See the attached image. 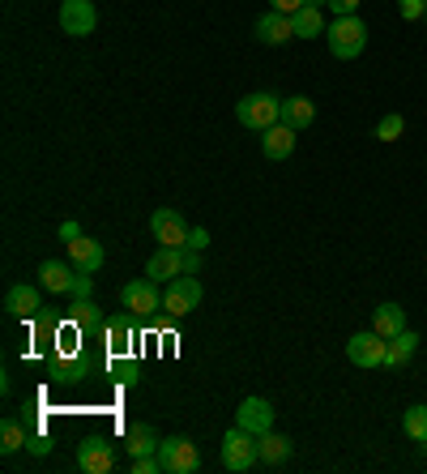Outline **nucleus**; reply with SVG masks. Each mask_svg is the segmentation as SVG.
Segmentation results:
<instances>
[{
	"label": "nucleus",
	"mask_w": 427,
	"mask_h": 474,
	"mask_svg": "<svg viewBox=\"0 0 427 474\" xmlns=\"http://www.w3.org/2000/svg\"><path fill=\"white\" fill-rule=\"evenodd\" d=\"M325 39H329V51L338 60H359L363 48H368V22L359 14H346V17H333L325 26Z\"/></svg>",
	"instance_id": "f257e3e1"
},
{
	"label": "nucleus",
	"mask_w": 427,
	"mask_h": 474,
	"mask_svg": "<svg viewBox=\"0 0 427 474\" xmlns=\"http://www.w3.org/2000/svg\"><path fill=\"white\" fill-rule=\"evenodd\" d=\"M235 115H240V124L252 132H265L274 129L282 120V98L265 95V90H257V95H244L240 103H235Z\"/></svg>",
	"instance_id": "f03ea898"
},
{
	"label": "nucleus",
	"mask_w": 427,
	"mask_h": 474,
	"mask_svg": "<svg viewBox=\"0 0 427 474\" xmlns=\"http://www.w3.org/2000/svg\"><path fill=\"white\" fill-rule=\"evenodd\" d=\"M257 461H261V453H257V436L235 424L227 436H223V466L235 470V474H244V470H252Z\"/></svg>",
	"instance_id": "7ed1b4c3"
},
{
	"label": "nucleus",
	"mask_w": 427,
	"mask_h": 474,
	"mask_svg": "<svg viewBox=\"0 0 427 474\" xmlns=\"http://www.w3.org/2000/svg\"><path fill=\"white\" fill-rule=\"evenodd\" d=\"M159 461H163L167 474H193L201 466V449L197 441H188V436H167L159 444Z\"/></svg>",
	"instance_id": "20e7f679"
},
{
	"label": "nucleus",
	"mask_w": 427,
	"mask_h": 474,
	"mask_svg": "<svg viewBox=\"0 0 427 474\" xmlns=\"http://www.w3.org/2000/svg\"><path fill=\"white\" fill-rule=\"evenodd\" d=\"M201 299H205V291H201L197 274H180L176 282H167L163 308L171 312V316H188V312H197V308H201Z\"/></svg>",
	"instance_id": "39448f33"
},
{
	"label": "nucleus",
	"mask_w": 427,
	"mask_h": 474,
	"mask_svg": "<svg viewBox=\"0 0 427 474\" xmlns=\"http://www.w3.org/2000/svg\"><path fill=\"white\" fill-rule=\"evenodd\" d=\"M385 351H389V338H380L377 329H363L346 342V360L355 368H385Z\"/></svg>",
	"instance_id": "423d86ee"
},
{
	"label": "nucleus",
	"mask_w": 427,
	"mask_h": 474,
	"mask_svg": "<svg viewBox=\"0 0 427 474\" xmlns=\"http://www.w3.org/2000/svg\"><path fill=\"white\" fill-rule=\"evenodd\" d=\"M95 26H99L95 0H60V31L65 34L86 39V34H95Z\"/></svg>",
	"instance_id": "0eeeda50"
},
{
	"label": "nucleus",
	"mask_w": 427,
	"mask_h": 474,
	"mask_svg": "<svg viewBox=\"0 0 427 474\" xmlns=\"http://www.w3.org/2000/svg\"><path fill=\"white\" fill-rule=\"evenodd\" d=\"M120 299H124V308H129L132 316H154V312L163 308V295H159V282H154V278L124 282Z\"/></svg>",
	"instance_id": "6e6552de"
},
{
	"label": "nucleus",
	"mask_w": 427,
	"mask_h": 474,
	"mask_svg": "<svg viewBox=\"0 0 427 474\" xmlns=\"http://www.w3.org/2000/svg\"><path fill=\"white\" fill-rule=\"evenodd\" d=\"M77 466H82L86 474H107L115 466V449L103 436H86L82 444H77Z\"/></svg>",
	"instance_id": "1a4fd4ad"
},
{
	"label": "nucleus",
	"mask_w": 427,
	"mask_h": 474,
	"mask_svg": "<svg viewBox=\"0 0 427 474\" xmlns=\"http://www.w3.org/2000/svg\"><path fill=\"white\" fill-rule=\"evenodd\" d=\"M68 321L82 329V338H95L99 342L103 333H107V316L99 312V304L90 299V295H82V299H73V312H68Z\"/></svg>",
	"instance_id": "9d476101"
},
{
	"label": "nucleus",
	"mask_w": 427,
	"mask_h": 474,
	"mask_svg": "<svg viewBox=\"0 0 427 474\" xmlns=\"http://www.w3.org/2000/svg\"><path fill=\"white\" fill-rule=\"evenodd\" d=\"M150 231H154V240H159L163 248H184L188 244V227H184V218L176 210H154Z\"/></svg>",
	"instance_id": "9b49d317"
},
{
	"label": "nucleus",
	"mask_w": 427,
	"mask_h": 474,
	"mask_svg": "<svg viewBox=\"0 0 427 474\" xmlns=\"http://www.w3.org/2000/svg\"><path fill=\"white\" fill-rule=\"evenodd\" d=\"M257 39H261L265 48H282L286 39H295V22H291V14H278V9L261 14L257 17Z\"/></svg>",
	"instance_id": "f8f14e48"
},
{
	"label": "nucleus",
	"mask_w": 427,
	"mask_h": 474,
	"mask_svg": "<svg viewBox=\"0 0 427 474\" xmlns=\"http://www.w3.org/2000/svg\"><path fill=\"white\" fill-rule=\"evenodd\" d=\"M235 424L244 427V432H252V436H261V432L274 427V406L265 397H244L240 410H235Z\"/></svg>",
	"instance_id": "ddd939ff"
},
{
	"label": "nucleus",
	"mask_w": 427,
	"mask_h": 474,
	"mask_svg": "<svg viewBox=\"0 0 427 474\" xmlns=\"http://www.w3.org/2000/svg\"><path fill=\"white\" fill-rule=\"evenodd\" d=\"M68 261H73V269H82V274H99L103 269V261H107V257H103V244L99 240H90V235H77V240H68Z\"/></svg>",
	"instance_id": "4468645a"
},
{
	"label": "nucleus",
	"mask_w": 427,
	"mask_h": 474,
	"mask_svg": "<svg viewBox=\"0 0 427 474\" xmlns=\"http://www.w3.org/2000/svg\"><path fill=\"white\" fill-rule=\"evenodd\" d=\"M180 274H184V248H163V244H159V252L146 261V278L176 282Z\"/></svg>",
	"instance_id": "2eb2a0df"
},
{
	"label": "nucleus",
	"mask_w": 427,
	"mask_h": 474,
	"mask_svg": "<svg viewBox=\"0 0 427 474\" xmlns=\"http://www.w3.org/2000/svg\"><path fill=\"white\" fill-rule=\"evenodd\" d=\"M257 453H261V466H286L291 461V453H295V444H291V436H282V432H261L257 436Z\"/></svg>",
	"instance_id": "dca6fc26"
},
{
	"label": "nucleus",
	"mask_w": 427,
	"mask_h": 474,
	"mask_svg": "<svg viewBox=\"0 0 427 474\" xmlns=\"http://www.w3.org/2000/svg\"><path fill=\"white\" fill-rule=\"evenodd\" d=\"M295 137L299 129H291V124H274V129H265L261 132V150H265V159H274V163H282V159H291V150H295Z\"/></svg>",
	"instance_id": "f3484780"
},
{
	"label": "nucleus",
	"mask_w": 427,
	"mask_h": 474,
	"mask_svg": "<svg viewBox=\"0 0 427 474\" xmlns=\"http://www.w3.org/2000/svg\"><path fill=\"white\" fill-rule=\"evenodd\" d=\"M5 308H9V316H17V321H31V316H39V287H26V282L9 287V295H5Z\"/></svg>",
	"instance_id": "a211bd4d"
},
{
	"label": "nucleus",
	"mask_w": 427,
	"mask_h": 474,
	"mask_svg": "<svg viewBox=\"0 0 427 474\" xmlns=\"http://www.w3.org/2000/svg\"><path fill=\"white\" fill-rule=\"evenodd\" d=\"M73 278H77V269H68V265H60V261H43V265H39V287H43V291L68 295V291H73Z\"/></svg>",
	"instance_id": "6ab92c4d"
},
{
	"label": "nucleus",
	"mask_w": 427,
	"mask_h": 474,
	"mask_svg": "<svg viewBox=\"0 0 427 474\" xmlns=\"http://www.w3.org/2000/svg\"><path fill=\"white\" fill-rule=\"evenodd\" d=\"M419 333L414 329H402L397 338H389V351H385V368H402V363H411L414 360V351H419Z\"/></svg>",
	"instance_id": "aec40b11"
},
{
	"label": "nucleus",
	"mask_w": 427,
	"mask_h": 474,
	"mask_svg": "<svg viewBox=\"0 0 427 474\" xmlns=\"http://www.w3.org/2000/svg\"><path fill=\"white\" fill-rule=\"evenodd\" d=\"M316 120V103L313 98H304V95H295V98H282V124H291V129H308Z\"/></svg>",
	"instance_id": "412c9836"
},
{
	"label": "nucleus",
	"mask_w": 427,
	"mask_h": 474,
	"mask_svg": "<svg viewBox=\"0 0 427 474\" xmlns=\"http://www.w3.org/2000/svg\"><path fill=\"white\" fill-rule=\"evenodd\" d=\"M372 329H377L380 338H397L402 329H406V308L402 304H380L372 312Z\"/></svg>",
	"instance_id": "4be33fe9"
},
{
	"label": "nucleus",
	"mask_w": 427,
	"mask_h": 474,
	"mask_svg": "<svg viewBox=\"0 0 427 474\" xmlns=\"http://www.w3.org/2000/svg\"><path fill=\"white\" fill-rule=\"evenodd\" d=\"M124 441H129V458H150V453H159L163 436H159L150 424H132Z\"/></svg>",
	"instance_id": "5701e85b"
},
{
	"label": "nucleus",
	"mask_w": 427,
	"mask_h": 474,
	"mask_svg": "<svg viewBox=\"0 0 427 474\" xmlns=\"http://www.w3.org/2000/svg\"><path fill=\"white\" fill-rule=\"evenodd\" d=\"M103 342L112 346V355H124L132 342V321L129 312H120V316H107V333H103Z\"/></svg>",
	"instance_id": "b1692460"
},
{
	"label": "nucleus",
	"mask_w": 427,
	"mask_h": 474,
	"mask_svg": "<svg viewBox=\"0 0 427 474\" xmlns=\"http://www.w3.org/2000/svg\"><path fill=\"white\" fill-rule=\"evenodd\" d=\"M26 441H31V427L22 424L17 415H5V419H0V449H5V453H17V449H26Z\"/></svg>",
	"instance_id": "393cba45"
},
{
	"label": "nucleus",
	"mask_w": 427,
	"mask_h": 474,
	"mask_svg": "<svg viewBox=\"0 0 427 474\" xmlns=\"http://www.w3.org/2000/svg\"><path fill=\"white\" fill-rule=\"evenodd\" d=\"M291 22H295V39H316V34H325V17H321V9H313V5H304Z\"/></svg>",
	"instance_id": "a878e982"
},
{
	"label": "nucleus",
	"mask_w": 427,
	"mask_h": 474,
	"mask_svg": "<svg viewBox=\"0 0 427 474\" xmlns=\"http://www.w3.org/2000/svg\"><path fill=\"white\" fill-rule=\"evenodd\" d=\"M402 427H406V436H411L414 444H423L427 449V406H411L406 415H402Z\"/></svg>",
	"instance_id": "bb28decb"
},
{
	"label": "nucleus",
	"mask_w": 427,
	"mask_h": 474,
	"mask_svg": "<svg viewBox=\"0 0 427 474\" xmlns=\"http://www.w3.org/2000/svg\"><path fill=\"white\" fill-rule=\"evenodd\" d=\"M402 132H406V120L394 112V115H385V120L377 124V141H397Z\"/></svg>",
	"instance_id": "cd10ccee"
},
{
	"label": "nucleus",
	"mask_w": 427,
	"mask_h": 474,
	"mask_svg": "<svg viewBox=\"0 0 427 474\" xmlns=\"http://www.w3.org/2000/svg\"><path fill=\"white\" fill-rule=\"evenodd\" d=\"M112 372H115V385H129V389L141 380V368H137V363H124L120 355H112Z\"/></svg>",
	"instance_id": "c85d7f7f"
},
{
	"label": "nucleus",
	"mask_w": 427,
	"mask_h": 474,
	"mask_svg": "<svg viewBox=\"0 0 427 474\" xmlns=\"http://www.w3.org/2000/svg\"><path fill=\"white\" fill-rule=\"evenodd\" d=\"M397 9L406 22H419V17H427V0H397Z\"/></svg>",
	"instance_id": "c756f323"
},
{
	"label": "nucleus",
	"mask_w": 427,
	"mask_h": 474,
	"mask_svg": "<svg viewBox=\"0 0 427 474\" xmlns=\"http://www.w3.org/2000/svg\"><path fill=\"white\" fill-rule=\"evenodd\" d=\"M132 474H163L159 453H150V458H132Z\"/></svg>",
	"instance_id": "7c9ffc66"
},
{
	"label": "nucleus",
	"mask_w": 427,
	"mask_h": 474,
	"mask_svg": "<svg viewBox=\"0 0 427 474\" xmlns=\"http://www.w3.org/2000/svg\"><path fill=\"white\" fill-rule=\"evenodd\" d=\"M184 248H193V252H205V248H210V231L205 227H193L188 231V244Z\"/></svg>",
	"instance_id": "2f4dec72"
},
{
	"label": "nucleus",
	"mask_w": 427,
	"mask_h": 474,
	"mask_svg": "<svg viewBox=\"0 0 427 474\" xmlns=\"http://www.w3.org/2000/svg\"><path fill=\"white\" fill-rule=\"evenodd\" d=\"M95 291V274H82V269H77V278H73V299H82V295H90Z\"/></svg>",
	"instance_id": "473e14b6"
},
{
	"label": "nucleus",
	"mask_w": 427,
	"mask_h": 474,
	"mask_svg": "<svg viewBox=\"0 0 427 474\" xmlns=\"http://www.w3.org/2000/svg\"><path fill=\"white\" fill-rule=\"evenodd\" d=\"M26 449H31L34 458H43V453H48V449H51V441H48V436H43V432H31V441H26Z\"/></svg>",
	"instance_id": "72a5a7b5"
},
{
	"label": "nucleus",
	"mask_w": 427,
	"mask_h": 474,
	"mask_svg": "<svg viewBox=\"0 0 427 474\" xmlns=\"http://www.w3.org/2000/svg\"><path fill=\"white\" fill-rule=\"evenodd\" d=\"M329 9H333V17H346V14H355L359 9V0H325Z\"/></svg>",
	"instance_id": "f704fd0d"
},
{
	"label": "nucleus",
	"mask_w": 427,
	"mask_h": 474,
	"mask_svg": "<svg viewBox=\"0 0 427 474\" xmlns=\"http://www.w3.org/2000/svg\"><path fill=\"white\" fill-rule=\"evenodd\" d=\"M269 9H278V14H291L295 17L304 9V0H269Z\"/></svg>",
	"instance_id": "c9c22d12"
},
{
	"label": "nucleus",
	"mask_w": 427,
	"mask_h": 474,
	"mask_svg": "<svg viewBox=\"0 0 427 474\" xmlns=\"http://www.w3.org/2000/svg\"><path fill=\"white\" fill-rule=\"evenodd\" d=\"M184 274H201V252L184 248Z\"/></svg>",
	"instance_id": "e433bc0d"
},
{
	"label": "nucleus",
	"mask_w": 427,
	"mask_h": 474,
	"mask_svg": "<svg viewBox=\"0 0 427 474\" xmlns=\"http://www.w3.org/2000/svg\"><path fill=\"white\" fill-rule=\"evenodd\" d=\"M77 235H82V227H77V223H73V218H65V223H60V240H77Z\"/></svg>",
	"instance_id": "4c0bfd02"
},
{
	"label": "nucleus",
	"mask_w": 427,
	"mask_h": 474,
	"mask_svg": "<svg viewBox=\"0 0 427 474\" xmlns=\"http://www.w3.org/2000/svg\"><path fill=\"white\" fill-rule=\"evenodd\" d=\"M304 5H313V9H321V5H325V0H304Z\"/></svg>",
	"instance_id": "58836bf2"
}]
</instances>
